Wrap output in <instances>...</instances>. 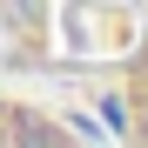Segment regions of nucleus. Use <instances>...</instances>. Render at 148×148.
<instances>
[{
    "label": "nucleus",
    "mask_w": 148,
    "mask_h": 148,
    "mask_svg": "<svg viewBox=\"0 0 148 148\" xmlns=\"http://www.w3.org/2000/svg\"><path fill=\"white\" fill-rule=\"evenodd\" d=\"M74 141H81V128H67L54 108L0 88V148H74Z\"/></svg>",
    "instance_id": "f03ea898"
},
{
    "label": "nucleus",
    "mask_w": 148,
    "mask_h": 148,
    "mask_svg": "<svg viewBox=\"0 0 148 148\" xmlns=\"http://www.w3.org/2000/svg\"><path fill=\"white\" fill-rule=\"evenodd\" d=\"M121 135L148 141V0H128L121 34Z\"/></svg>",
    "instance_id": "f257e3e1"
}]
</instances>
